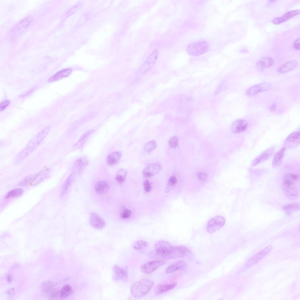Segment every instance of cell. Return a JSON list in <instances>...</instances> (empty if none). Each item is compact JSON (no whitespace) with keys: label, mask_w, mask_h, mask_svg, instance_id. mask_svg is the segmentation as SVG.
<instances>
[{"label":"cell","mask_w":300,"mask_h":300,"mask_svg":"<svg viewBox=\"0 0 300 300\" xmlns=\"http://www.w3.org/2000/svg\"><path fill=\"white\" fill-rule=\"evenodd\" d=\"M177 283L174 282L157 286L154 290L155 295H158L162 293L168 292L173 288L176 285Z\"/></svg>","instance_id":"obj_21"},{"label":"cell","mask_w":300,"mask_h":300,"mask_svg":"<svg viewBox=\"0 0 300 300\" xmlns=\"http://www.w3.org/2000/svg\"><path fill=\"white\" fill-rule=\"evenodd\" d=\"M299 205L298 204L293 203L285 205L283 209L288 214L293 211L297 210L299 209Z\"/></svg>","instance_id":"obj_35"},{"label":"cell","mask_w":300,"mask_h":300,"mask_svg":"<svg viewBox=\"0 0 300 300\" xmlns=\"http://www.w3.org/2000/svg\"><path fill=\"white\" fill-rule=\"evenodd\" d=\"M166 262L163 260H156L148 262L142 265L140 267V269L143 273L150 274L163 265Z\"/></svg>","instance_id":"obj_6"},{"label":"cell","mask_w":300,"mask_h":300,"mask_svg":"<svg viewBox=\"0 0 300 300\" xmlns=\"http://www.w3.org/2000/svg\"><path fill=\"white\" fill-rule=\"evenodd\" d=\"M92 132L93 130H90L84 132L78 141V143L82 141L86 137L91 133Z\"/></svg>","instance_id":"obj_42"},{"label":"cell","mask_w":300,"mask_h":300,"mask_svg":"<svg viewBox=\"0 0 300 300\" xmlns=\"http://www.w3.org/2000/svg\"><path fill=\"white\" fill-rule=\"evenodd\" d=\"M188 267L187 263L183 261L174 262L168 265L166 270L167 273L174 272L178 270H185Z\"/></svg>","instance_id":"obj_18"},{"label":"cell","mask_w":300,"mask_h":300,"mask_svg":"<svg viewBox=\"0 0 300 300\" xmlns=\"http://www.w3.org/2000/svg\"><path fill=\"white\" fill-rule=\"evenodd\" d=\"M286 148L282 147L274 154L272 160V166L274 168L278 166L282 162L286 151Z\"/></svg>","instance_id":"obj_20"},{"label":"cell","mask_w":300,"mask_h":300,"mask_svg":"<svg viewBox=\"0 0 300 300\" xmlns=\"http://www.w3.org/2000/svg\"><path fill=\"white\" fill-rule=\"evenodd\" d=\"M156 143L155 141H151L145 145L144 150L146 151H150L155 149L156 147Z\"/></svg>","instance_id":"obj_38"},{"label":"cell","mask_w":300,"mask_h":300,"mask_svg":"<svg viewBox=\"0 0 300 300\" xmlns=\"http://www.w3.org/2000/svg\"><path fill=\"white\" fill-rule=\"evenodd\" d=\"M189 250L185 246H173L166 259L181 258L190 252Z\"/></svg>","instance_id":"obj_11"},{"label":"cell","mask_w":300,"mask_h":300,"mask_svg":"<svg viewBox=\"0 0 300 300\" xmlns=\"http://www.w3.org/2000/svg\"><path fill=\"white\" fill-rule=\"evenodd\" d=\"M272 87L271 85L269 83L265 82L254 85L249 89L246 92L248 96H254L259 92L268 91Z\"/></svg>","instance_id":"obj_9"},{"label":"cell","mask_w":300,"mask_h":300,"mask_svg":"<svg viewBox=\"0 0 300 300\" xmlns=\"http://www.w3.org/2000/svg\"><path fill=\"white\" fill-rule=\"evenodd\" d=\"M178 139L176 136L172 137L169 141V144L170 146L172 148H175L178 144Z\"/></svg>","instance_id":"obj_39"},{"label":"cell","mask_w":300,"mask_h":300,"mask_svg":"<svg viewBox=\"0 0 300 300\" xmlns=\"http://www.w3.org/2000/svg\"><path fill=\"white\" fill-rule=\"evenodd\" d=\"M131 213L130 210L128 209L124 206H122L120 213V216L122 219H127L130 217Z\"/></svg>","instance_id":"obj_37"},{"label":"cell","mask_w":300,"mask_h":300,"mask_svg":"<svg viewBox=\"0 0 300 300\" xmlns=\"http://www.w3.org/2000/svg\"><path fill=\"white\" fill-rule=\"evenodd\" d=\"M298 64V62L295 60L290 61L282 65L277 69L278 73L283 74L288 72L295 68Z\"/></svg>","instance_id":"obj_23"},{"label":"cell","mask_w":300,"mask_h":300,"mask_svg":"<svg viewBox=\"0 0 300 300\" xmlns=\"http://www.w3.org/2000/svg\"><path fill=\"white\" fill-rule=\"evenodd\" d=\"M224 219L221 216H217L210 219L208 222L207 230L209 233L216 231L222 227L225 223Z\"/></svg>","instance_id":"obj_7"},{"label":"cell","mask_w":300,"mask_h":300,"mask_svg":"<svg viewBox=\"0 0 300 300\" xmlns=\"http://www.w3.org/2000/svg\"><path fill=\"white\" fill-rule=\"evenodd\" d=\"M161 169V166L159 163H154L149 164L146 166L143 170V175L145 178L151 177L160 172Z\"/></svg>","instance_id":"obj_10"},{"label":"cell","mask_w":300,"mask_h":300,"mask_svg":"<svg viewBox=\"0 0 300 300\" xmlns=\"http://www.w3.org/2000/svg\"><path fill=\"white\" fill-rule=\"evenodd\" d=\"M299 13L300 10H299L289 11L281 17L274 18L272 21V23L275 24L282 23L294 16L299 14Z\"/></svg>","instance_id":"obj_22"},{"label":"cell","mask_w":300,"mask_h":300,"mask_svg":"<svg viewBox=\"0 0 300 300\" xmlns=\"http://www.w3.org/2000/svg\"><path fill=\"white\" fill-rule=\"evenodd\" d=\"M7 280L8 282H10L11 281V277L9 275H8L6 277Z\"/></svg>","instance_id":"obj_46"},{"label":"cell","mask_w":300,"mask_h":300,"mask_svg":"<svg viewBox=\"0 0 300 300\" xmlns=\"http://www.w3.org/2000/svg\"><path fill=\"white\" fill-rule=\"evenodd\" d=\"M73 176L74 174L73 173H71L65 181L62 187V190L61 193L62 195H64L67 192L70 185Z\"/></svg>","instance_id":"obj_36"},{"label":"cell","mask_w":300,"mask_h":300,"mask_svg":"<svg viewBox=\"0 0 300 300\" xmlns=\"http://www.w3.org/2000/svg\"><path fill=\"white\" fill-rule=\"evenodd\" d=\"M275 149V146H273L264 151L252 161L251 165L255 166L269 158L273 154Z\"/></svg>","instance_id":"obj_13"},{"label":"cell","mask_w":300,"mask_h":300,"mask_svg":"<svg viewBox=\"0 0 300 300\" xmlns=\"http://www.w3.org/2000/svg\"><path fill=\"white\" fill-rule=\"evenodd\" d=\"M122 156V154L119 151H114L111 153L107 158V164L110 166L116 164L120 160Z\"/></svg>","instance_id":"obj_28"},{"label":"cell","mask_w":300,"mask_h":300,"mask_svg":"<svg viewBox=\"0 0 300 300\" xmlns=\"http://www.w3.org/2000/svg\"><path fill=\"white\" fill-rule=\"evenodd\" d=\"M94 188L96 192L100 195L106 194L109 189L108 183L104 180L97 181L95 185Z\"/></svg>","instance_id":"obj_25"},{"label":"cell","mask_w":300,"mask_h":300,"mask_svg":"<svg viewBox=\"0 0 300 300\" xmlns=\"http://www.w3.org/2000/svg\"><path fill=\"white\" fill-rule=\"evenodd\" d=\"M72 292V288L70 286L68 285H65L60 291L59 297L62 298H66L70 295Z\"/></svg>","instance_id":"obj_30"},{"label":"cell","mask_w":300,"mask_h":300,"mask_svg":"<svg viewBox=\"0 0 300 300\" xmlns=\"http://www.w3.org/2000/svg\"><path fill=\"white\" fill-rule=\"evenodd\" d=\"M299 176L294 173L285 175L282 180V187L286 195L289 198H297L299 192Z\"/></svg>","instance_id":"obj_2"},{"label":"cell","mask_w":300,"mask_h":300,"mask_svg":"<svg viewBox=\"0 0 300 300\" xmlns=\"http://www.w3.org/2000/svg\"><path fill=\"white\" fill-rule=\"evenodd\" d=\"M276 108V105L275 104H272L270 107V110L271 111H274Z\"/></svg>","instance_id":"obj_45"},{"label":"cell","mask_w":300,"mask_h":300,"mask_svg":"<svg viewBox=\"0 0 300 300\" xmlns=\"http://www.w3.org/2000/svg\"><path fill=\"white\" fill-rule=\"evenodd\" d=\"M173 247L168 242L163 240L157 241L154 245L156 253L161 257L165 259Z\"/></svg>","instance_id":"obj_5"},{"label":"cell","mask_w":300,"mask_h":300,"mask_svg":"<svg viewBox=\"0 0 300 300\" xmlns=\"http://www.w3.org/2000/svg\"><path fill=\"white\" fill-rule=\"evenodd\" d=\"M127 174V171L125 169H122L119 170L115 178L117 181L120 184L123 183L125 180Z\"/></svg>","instance_id":"obj_31"},{"label":"cell","mask_w":300,"mask_h":300,"mask_svg":"<svg viewBox=\"0 0 300 300\" xmlns=\"http://www.w3.org/2000/svg\"><path fill=\"white\" fill-rule=\"evenodd\" d=\"M47 173L42 171L34 175L29 176L26 178L24 180V183L35 184L42 181L47 175Z\"/></svg>","instance_id":"obj_17"},{"label":"cell","mask_w":300,"mask_h":300,"mask_svg":"<svg viewBox=\"0 0 300 300\" xmlns=\"http://www.w3.org/2000/svg\"><path fill=\"white\" fill-rule=\"evenodd\" d=\"M10 103V101L8 100H4L1 102L0 105V111L1 112L4 110L8 105Z\"/></svg>","instance_id":"obj_41"},{"label":"cell","mask_w":300,"mask_h":300,"mask_svg":"<svg viewBox=\"0 0 300 300\" xmlns=\"http://www.w3.org/2000/svg\"><path fill=\"white\" fill-rule=\"evenodd\" d=\"M50 130V127H46L38 133L17 155L14 159V163L16 165L20 163L33 152L47 136Z\"/></svg>","instance_id":"obj_1"},{"label":"cell","mask_w":300,"mask_h":300,"mask_svg":"<svg viewBox=\"0 0 300 300\" xmlns=\"http://www.w3.org/2000/svg\"><path fill=\"white\" fill-rule=\"evenodd\" d=\"M148 245V243L146 241L142 240H139L134 243L133 246L134 249L138 250H141L146 248Z\"/></svg>","instance_id":"obj_34"},{"label":"cell","mask_w":300,"mask_h":300,"mask_svg":"<svg viewBox=\"0 0 300 300\" xmlns=\"http://www.w3.org/2000/svg\"><path fill=\"white\" fill-rule=\"evenodd\" d=\"M177 179L175 177L171 176L170 177L165 189V191L166 193L170 192L175 187L177 183Z\"/></svg>","instance_id":"obj_32"},{"label":"cell","mask_w":300,"mask_h":300,"mask_svg":"<svg viewBox=\"0 0 300 300\" xmlns=\"http://www.w3.org/2000/svg\"><path fill=\"white\" fill-rule=\"evenodd\" d=\"M272 246L269 245L260 250L248 260L245 264L244 268L246 269L249 267L258 262L272 249Z\"/></svg>","instance_id":"obj_8"},{"label":"cell","mask_w":300,"mask_h":300,"mask_svg":"<svg viewBox=\"0 0 300 300\" xmlns=\"http://www.w3.org/2000/svg\"><path fill=\"white\" fill-rule=\"evenodd\" d=\"M143 185L144 190L146 192L149 193L151 191V187L149 180H144L143 182Z\"/></svg>","instance_id":"obj_40"},{"label":"cell","mask_w":300,"mask_h":300,"mask_svg":"<svg viewBox=\"0 0 300 300\" xmlns=\"http://www.w3.org/2000/svg\"><path fill=\"white\" fill-rule=\"evenodd\" d=\"M89 220L91 225L95 228L101 229L105 226L104 220L95 212L90 214Z\"/></svg>","instance_id":"obj_15"},{"label":"cell","mask_w":300,"mask_h":300,"mask_svg":"<svg viewBox=\"0 0 300 300\" xmlns=\"http://www.w3.org/2000/svg\"><path fill=\"white\" fill-rule=\"evenodd\" d=\"M274 63L273 59L270 57H265L262 58L256 64L258 69L261 71L272 66Z\"/></svg>","instance_id":"obj_27"},{"label":"cell","mask_w":300,"mask_h":300,"mask_svg":"<svg viewBox=\"0 0 300 300\" xmlns=\"http://www.w3.org/2000/svg\"><path fill=\"white\" fill-rule=\"evenodd\" d=\"M154 284L152 280L148 278L142 279L135 282L131 286L132 294L135 297H142L149 292Z\"/></svg>","instance_id":"obj_3"},{"label":"cell","mask_w":300,"mask_h":300,"mask_svg":"<svg viewBox=\"0 0 300 300\" xmlns=\"http://www.w3.org/2000/svg\"><path fill=\"white\" fill-rule=\"evenodd\" d=\"M158 55V51L157 49L154 50L149 55L147 59L145 61L142 66V68L147 69L150 68L154 65Z\"/></svg>","instance_id":"obj_26"},{"label":"cell","mask_w":300,"mask_h":300,"mask_svg":"<svg viewBox=\"0 0 300 300\" xmlns=\"http://www.w3.org/2000/svg\"><path fill=\"white\" fill-rule=\"evenodd\" d=\"M247 121L243 119H239L235 121L233 123L231 129L234 133H240L244 132L248 128Z\"/></svg>","instance_id":"obj_16"},{"label":"cell","mask_w":300,"mask_h":300,"mask_svg":"<svg viewBox=\"0 0 300 300\" xmlns=\"http://www.w3.org/2000/svg\"><path fill=\"white\" fill-rule=\"evenodd\" d=\"M72 71V70L70 69H66L61 70L49 78L48 79V81L50 83L53 82L64 77H67L71 74Z\"/></svg>","instance_id":"obj_24"},{"label":"cell","mask_w":300,"mask_h":300,"mask_svg":"<svg viewBox=\"0 0 300 300\" xmlns=\"http://www.w3.org/2000/svg\"><path fill=\"white\" fill-rule=\"evenodd\" d=\"M197 176L198 179L201 180H204L206 179L207 177V174L202 173H198Z\"/></svg>","instance_id":"obj_43"},{"label":"cell","mask_w":300,"mask_h":300,"mask_svg":"<svg viewBox=\"0 0 300 300\" xmlns=\"http://www.w3.org/2000/svg\"><path fill=\"white\" fill-rule=\"evenodd\" d=\"M88 158L84 156L81 157L78 159L74 163L73 166L75 170L80 171L83 169L88 164Z\"/></svg>","instance_id":"obj_29"},{"label":"cell","mask_w":300,"mask_h":300,"mask_svg":"<svg viewBox=\"0 0 300 300\" xmlns=\"http://www.w3.org/2000/svg\"><path fill=\"white\" fill-rule=\"evenodd\" d=\"M114 277L116 280H125L127 277V267H122L117 265L113 267Z\"/></svg>","instance_id":"obj_19"},{"label":"cell","mask_w":300,"mask_h":300,"mask_svg":"<svg viewBox=\"0 0 300 300\" xmlns=\"http://www.w3.org/2000/svg\"><path fill=\"white\" fill-rule=\"evenodd\" d=\"M294 47L296 50H299L300 49V39L296 40L294 42Z\"/></svg>","instance_id":"obj_44"},{"label":"cell","mask_w":300,"mask_h":300,"mask_svg":"<svg viewBox=\"0 0 300 300\" xmlns=\"http://www.w3.org/2000/svg\"><path fill=\"white\" fill-rule=\"evenodd\" d=\"M209 48L208 43L205 41L192 42L186 47L188 53L192 56H198L205 53Z\"/></svg>","instance_id":"obj_4"},{"label":"cell","mask_w":300,"mask_h":300,"mask_svg":"<svg viewBox=\"0 0 300 300\" xmlns=\"http://www.w3.org/2000/svg\"><path fill=\"white\" fill-rule=\"evenodd\" d=\"M23 190L21 188L16 189L9 191L4 197L6 199L19 197L22 194Z\"/></svg>","instance_id":"obj_33"},{"label":"cell","mask_w":300,"mask_h":300,"mask_svg":"<svg viewBox=\"0 0 300 300\" xmlns=\"http://www.w3.org/2000/svg\"><path fill=\"white\" fill-rule=\"evenodd\" d=\"M33 18L28 16L24 18L13 27L11 30L12 34H18L25 30L30 24L33 20Z\"/></svg>","instance_id":"obj_14"},{"label":"cell","mask_w":300,"mask_h":300,"mask_svg":"<svg viewBox=\"0 0 300 300\" xmlns=\"http://www.w3.org/2000/svg\"><path fill=\"white\" fill-rule=\"evenodd\" d=\"M300 137L299 131L292 133L286 139L284 144V146L286 148L297 147L299 144Z\"/></svg>","instance_id":"obj_12"}]
</instances>
